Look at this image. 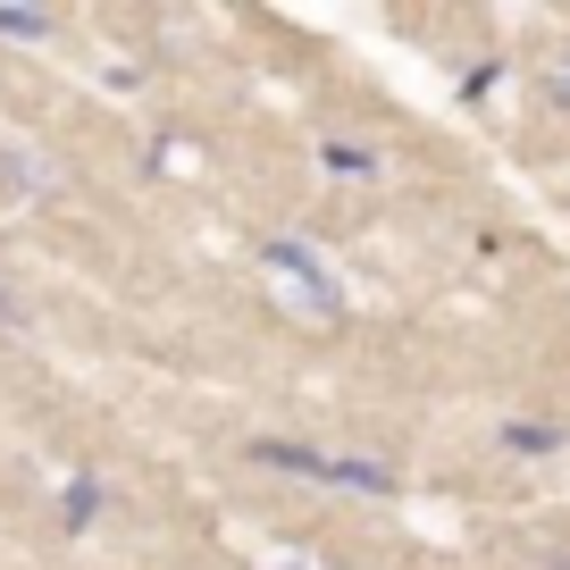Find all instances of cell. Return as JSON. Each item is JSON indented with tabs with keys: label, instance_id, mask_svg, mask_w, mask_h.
<instances>
[{
	"label": "cell",
	"instance_id": "277c9868",
	"mask_svg": "<svg viewBox=\"0 0 570 570\" xmlns=\"http://www.w3.org/2000/svg\"><path fill=\"white\" fill-rule=\"evenodd\" d=\"M51 9H0V35H9V42H51Z\"/></svg>",
	"mask_w": 570,
	"mask_h": 570
},
{
	"label": "cell",
	"instance_id": "7a4b0ae2",
	"mask_svg": "<svg viewBox=\"0 0 570 570\" xmlns=\"http://www.w3.org/2000/svg\"><path fill=\"white\" fill-rule=\"evenodd\" d=\"M553 445H562L553 420H503V453H553Z\"/></svg>",
	"mask_w": 570,
	"mask_h": 570
},
{
	"label": "cell",
	"instance_id": "8992f818",
	"mask_svg": "<svg viewBox=\"0 0 570 570\" xmlns=\"http://www.w3.org/2000/svg\"><path fill=\"white\" fill-rule=\"evenodd\" d=\"M529 570H570V546H537V553H529Z\"/></svg>",
	"mask_w": 570,
	"mask_h": 570
},
{
	"label": "cell",
	"instance_id": "6da1fadb",
	"mask_svg": "<svg viewBox=\"0 0 570 570\" xmlns=\"http://www.w3.org/2000/svg\"><path fill=\"white\" fill-rule=\"evenodd\" d=\"M261 268H268V285H277V303L294 311L303 327H336L344 294H336V277H327V261L311 244H268Z\"/></svg>",
	"mask_w": 570,
	"mask_h": 570
},
{
	"label": "cell",
	"instance_id": "5b68a950",
	"mask_svg": "<svg viewBox=\"0 0 570 570\" xmlns=\"http://www.w3.org/2000/svg\"><path fill=\"white\" fill-rule=\"evenodd\" d=\"M320 160H327V168H336V177H370V151H353V142H327Z\"/></svg>",
	"mask_w": 570,
	"mask_h": 570
},
{
	"label": "cell",
	"instance_id": "3957f363",
	"mask_svg": "<svg viewBox=\"0 0 570 570\" xmlns=\"http://www.w3.org/2000/svg\"><path fill=\"white\" fill-rule=\"evenodd\" d=\"M59 520H68V529H92V520H101V487H92V479H68V495H59Z\"/></svg>",
	"mask_w": 570,
	"mask_h": 570
},
{
	"label": "cell",
	"instance_id": "52a82bcc",
	"mask_svg": "<svg viewBox=\"0 0 570 570\" xmlns=\"http://www.w3.org/2000/svg\"><path fill=\"white\" fill-rule=\"evenodd\" d=\"M9 327H18V303H9V294H0V336H9Z\"/></svg>",
	"mask_w": 570,
	"mask_h": 570
}]
</instances>
